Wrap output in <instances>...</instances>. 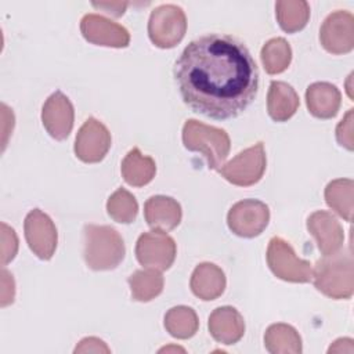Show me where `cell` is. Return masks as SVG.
Here are the masks:
<instances>
[{
    "instance_id": "cell-1",
    "label": "cell",
    "mask_w": 354,
    "mask_h": 354,
    "mask_svg": "<svg viewBox=\"0 0 354 354\" xmlns=\"http://www.w3.org/2000/svg\"><path fill=\"white\" fill-rule=\"evenodd\" d=\"M173 75L183 101L216 120L241 115L259 90V68L250 51L224 33H206L189 41L176 59Z\"/></svg>"
},
{
    "instance_id": "cell-2",
    "label": "cell",
    "mask_w": 354,
    "mask_h": 354,
    "mask_svg": "<svg viewBox=\"0 0 354 354\" xmlns=\"http://www.w3.org/2000/svg\"><path fill=\"white\" fill-rule=\"evenodd\" d=\"M126 248L120 234L111 225L86 224L83 228V257L88 268H116L124 259Z\"/></svg>"
},
{
    "instance_id": "cell-3",
    "label": "cell",
    "mask_w": 354,
    "mask_h": 354,
    "mask_svg": "<svg viewBox=\"0 0 354 354\" xmlns=\"http://www.w3.org/2000/svg\"><path fill=\"white\" fill-rule=\"evenodd\" d=\"M314 286L330 299H350L354 293L351 249L319 259L313 270Z\"/></svg>"
},
{
    "instance_id": "cell-4",
    "label": "cell",
    "mask_w": 354,
    "mask_h": 354,
    "mask_svg": "<svg viewBox=\"0 0 354 354\" xmlns=\"http://www.w3.org/2000/svg\"><path fill=\"white\" fill-rule=\"evenodd\" d=\"M183 144L188 151L202 153L209 169H220L230 152V137L225 130L188 119L183 127Z\"/></svg>"
},
{
    "instance_id": "cell-5",
    "label": "cell",
    "mask_w": 354,
    "mask_h": 354,
    "mask_svg": "<svg viewBox=\"0 0 354 354\" xmlns=\"http://www.w3.org/2000/svg\"><path fill=\"white\" fill-rule=\"evenodd\" d=\"M266 257L270 270L279 279L306 283L313 278L310 261L299 259L289 242L279 236L270 239Z\"/></svg>"
},
{
    "instance_id": "cell-6",
    "label": "cell",
    "mask_w": 354,
    "mask_h": 354,
    "mask_svg": "<svg viewBox=\"0 0 354 354\" xmlns=\"http://www.w3.org/2000/svg\"><path fill=\"white\" fill-rule=\"evenodd\" d=\"M187 30V18L181 7L162 4L152 10L148 21L151 41L160 48H171L178 44Z\"/></svg>"
},
{
    "instance_id": "cell-7",
    "label": "cell",
    "mask_w": 354,
    "mask_h": 354,
    "mask_svg": "<svg viewBox=\"0 0 354 354\" xmlns=\"http://www.w3.org/2000/svg\"><path fill=\"white\" fill-rule=\"evenodd\" d=\"M266 166L264 144L260 141L239 152L234 159L223 165L218 171L228 183L238 187H249L260 181L266 171Z\"/></svg>"
},
{
    "instance_id": "cell-8",
    "label": "cell",
    "mask_w": 354,
    "mask_h": 354,
    "mask_svg": "<svg viewBox=\"0 0 354 354\" xmlns=\"http://www.w3.org/2000/svg\"><path fill=\"white\" fill-rule=\"evenodd\" d=\"M177 248L174 239L165 231L152 230L140 235L136 243V257L147 268L165 271L176 259Z\"/></svg>"
},
{
    "instance_id": "cell-9",
    "label": "cell",
    "mask_w": 354,
    "mask_h": 354,
    "mask_svg": "<svg viewBox=\"0 0 354 354\" xmlns=\"http://www.w3.org/2000/svg\"><path fill=\"white\" fill-rule=\"evenodd\" d=\"M270 221L268 206L259 199H243L232 205L227 214L228 228L238 236L254 238Z\"/></svg>"
},
{
    "instance_id": "cell-10",
    "label": "cell",
    "mask_w": 354,
    "mask_h": 354,
    "mask_svg": "<svg viewBox=\"0 0 354 354\" xmlns=\"http://www.w3.org/2000/svg\"><path fill=\"white\" fill-rule=\"evenodd\" d=\"M319 41L330 54H346L354 47V17L346 10L329 14L321 25Z\"/></svg>"
},
{
    "instance_id": "cell-11",
    "label": "cell",
    "mask_w": 354,
    "mask_h": 354,
    "mask_svg": "<svg viewBox=\"0 0 354 354\" xmlns=\"http://www.w3.org/2000/svg\"><path fill=\"white\" fill-rule=\"evenodd\" d=\"M25 239L30 250L41 260H50L57 248V228L40 209L30 210L24 221Z\"/></svg>"
},
{
    "instance_id": "cell-12",
    "label": "cell",
    "mask_w": 354,
    "mask_h": 354,
    "mask_svg": "<svg viewBox=\"0 0 354 354\" xmlns=\"http://www.w3.org/2000/svg\"><path fill=\"white\" fill-rule=\"evenodd\" d=\"M112 144L111 133L95 118H88L79 129L75 140V153L84 163L101 162Z\"/></svg>"
},
{
    "instance_id": "cell-13",
    "label": "cell",
    "mask_w": 354,
    "mask_h": 354,
    "mask_svg": "<svg viewBox=\"0 0 354 354\" xmlns=\"http://www.w3.org/2000/svg\"><path fill=\"white\" fill-rule=\"evenodd\" d=\"M80 32L87 41L98 46L120 48L130 43V35L124 26L98 14H86L80 21Z\"/></svg>"
},
{
    "instance_id": "cell-14",
    "label": "cell",
    "mask_w": 354,
    "mask_h": 354,
    "mask_svg": "<svg viewBox=\"0 0 354 354\" xmlns=\"http://www.w3.org/2000/svg\"><path fill=\"white\" fill-rule=\"evenodd\" d=\"M73 105L62 91L57 90L46 100L41 109V122L53 138L65 140L73 127Z\"/></svg>"
},
{
    "instance_id": "cell-15",
    "label": "cell",
    "mask_w": 354,
    "mask_h": 354,
    "mask_svg": "<svg viewBox=\"0 0 354 354\" xmlns=\"http://www.w3.org/2000/svg\"><path fill=\"white\" fill-rule=\"evenodd\" d=\"M307 228L315 238L322 256H329L340 250L344 241L343 227L337 218L326 212L317 210L307 218Z\"/></svg>"
},
{
    "instance_id": "cell-16",
    "label": "cell",
    "mask_w": 354,
    "mask_h": 354,
    "mask_svg": "<svg viewBox=\"0 0 354 354\" xmlns=\"http://www.w3.org/2000/svg\"><path fill=\"white\" fill-rule=\"evenodd\" d=\"M209 332L213 339L221 344H234L245 333V321L241 313L231 307L223 306L209 317Z\"/></svg>"
},
{
    "instance_id": "cell-17",
    "label": "cell",
    "mask_w": 354,
    "mask_h": 354,
    "mask_svg": "<svg viewBox=\"0 0 354 354\" xmlns=\"http://www.w3.org/2000/svg\"><path fill=\"white\" fill-rule=\"evenodd\" d=\"M144 216L147 224L152 230L167 232L180 224L183 212L176 199L165 195H155L147 199L144 205Z\"/></svg>"
},
{
    "instance_id": "cell-18",
    "label": "cell",
    "mask_w": 354,
    "mask_h": 354,
    "mask_svg": "<svg viewBox=\"0 0 354 354\" xmlns=\"http://www.w3.org/2000/svg\"><path fill=\"white\" fill-rule=\"evenodd\" d=\"M306 104L313 116L318 119H330L340 108L342 94L332 83L317 82L307 87Z\"/></svg>"
},
{
    "instance_id": "cell-19",
    "label": "cell",
    "mask_w": 354,
    "mask_h": 354,
    "mask_svg": "<svg viewBox=\"0 0 354 354\" xmlns=\"http://www.w3.org/2000/svg\"><path fill=\"white\" fill-rule=\"evenodd\" d=\"M189 286L196 297L205 301L214 300L221 296L225 289V275L218 266L201 263L191 275Z\"/></svg>"
},
{
    "instance_id": "cell-20",
    "label": "cell",
    "mask_w": 354,
    "mask_h": 354,
    "mask_svg": "<svg viewBox=\"0 0 354 354\" xmlns=\"http://www.w3.org/2000/svg\"><path fill=\"white\" fill-rule=\"evenodd\" d=\"M299 105V95L290 84L279 80H272L270 83L267 94V111L272 120L286 122L296 113Z\"/></svg>"
},
{
    "instance_id": "cell-21",
    "label": "cell",
    "mask_w": 354,
    "mask_h": 354,
    "mask_svg": "<svg viewBox=\"0 0 354 354\" xmlns=\"http://www.w3.org/2000/svg\"><path fill=\"white\" fill-rule=\"evenodd\" d=\"M120 171L129 185L144 187L155 177L156 165L151 156H145L138 148H133L122 160Z\"/></svg>"
},
{
    "instance_id": "cell-22",
    "label": "cell",
    "mask_w": 354,
    "mask_h": 354,
    "mask_svg": "<svg viewBox=\"0 0 354 354\" xmlns=\"http://www.w3.org/2000/svg\"><path fill=\"white\" fill-rule=\"evenodd\" d=\"M264 346L272 354L301 353V339L297 330L286 324H272L264 335Z\"/></svg>"
},
{
    "instance_id": "cell-23",
    "label": "cell",
    "mask_w": 354,
    "mask_h": 354,
    "mask_svg": "<svg viewBox=\"0 0 354 354\" xmlns=\"http://www.w3.org/2000/svg\"><path fill=\"white\" fill-rule=\"evenodd\" d=\"M278 24L286 33L303 29L310 18V6L303 0H279L275 3Z\"/></svg>"
},
{
    "instance_id": "cell-24",
    "label": "cell",
    "mask_w": 354,
    "mask_h": 354,
    "mask_svg": "<svg viewBox=\"0 0 354 354\" xmlns=\"http://www.w3.org/2000/svg\"><path fill=\"white\" fill-rule=\"evenodd\" d=\"M353 195L354 183L350 178H337L330 181L325 188V201L346 221L353 218Z\"/></svg>"
},
{
    "instance_id": "cell-25",
    "label": "cell",
    "mask_w": 354,
    "mask_h": 354,
    "mask_svg": "<svg viewBox=\"0 0 354 354\" xmlns=\"http://www.w3.org/2000/svg\"><path fill=\"white\" fill-rule=\"evenodd\" d=\"M131 297L137 301H149L163 290V275L156 268L137 270L129 277Z\"/></svg>"
},
{
    "instance_id": "cell-26",
    "label": "cell",
    "mask_w": 354,
    "mask_h": 354,
    "mask_svg": "<svg viewBox=\"0 0 354 354\" xmlns=\"http://www.w3.org/2000/svg\"><path fill=\"white\" fill-rule=\"evenodd\" d=\"M165 328L173 337L189 339L199 328L198 315L191 307H173L165 315Z\"/></svg>"
},
{
    "instance_id": "cell-27",
    "label": "cell",
    "mask_w": 354,
    "mask_h": 354,
    "mask_svg": "<svg viewBox=\"0 0 354 354\" xmlns=\"http://www.w3.org/2000/svg\"><path fill=\"white\" fill-rule=\"evenodd\" d=\"M260 57L267 73L277 75L289 66L292 48L283 37H274L263 46Z\"/></svg>"
},
{
    "instance_id": "cell-28",
    "label": "cell",
    "mask_w": 354,
    "mask_h": 354,
    "mask_svg": "<svg viewBox=\"0 0 354 354\" xmlns=\"http://www.w3.org/2000/svg\"><path fill=\"white\" fill-rule=\"evenodd\" d=\"M106 210L111 218L116 223L130 224L136 220L138 213V203L136 198L124 188H118L106 202Z\"/></svg>"
},
{
    "instance_id": "cell-29",
    "label": "cell",
    "mask_w": 354,
    "mask_h": 354,
    "mask_svg": "<svg viewBox=\"0 0 354 354\" xmlns=\"http://www.w3.org/2000/svg\"><path fill=\"white\" fill-rule=\"evenodd\" d=\"M1 263L3 266H6L10 260L15 257L18 249V238L15 235V231L4 223L1 224Z\"/></svg>"
},
{
    "instance_id": "cell-30",
    "label": "cell",
    "mask_w": 354,
    "mask_h": 354,
    "mask_svg": "<svg viewBox=\"0 0 354 354\" xmlns=\"http://www.w3.org/2000/svg\"><path fill=\"white\" fill-rule=\"evenodd\" d=\"M353 109H348L342 122L336 127V140L337 142L348 151L354 148V137H353Z\"/></svg>"
},
{
    "instance_id": "cell-31",
    "label": "cell",
    "mask_w": 354,
    "mask_h": 354,
    "mask_svg": "<svg viewBox=\"0 0 354 354\" xmlns=\"http://www.w3.org/2000/svg\"><path fill=\"white\" fill-rule=\"evenodd\" d=\"M109 347L98 337H84L79 342L75 353H109Z\"/></svg>"
},
{
    "instance_id": "cell-32",
    "label": "cell",
    "mask_w": 354,
    "mask_h": 354,
    "mask_svg": "<svg viewBox=\"0 0 354 354\" xmlns=\"http://www.w3.org/2000/svg\"><path fill=\"white\" fill-rule=\"evenodd\" d=\"M14 295H15V285H14L12 275L3 268L1 270V299H0L1 306L4 307L12 303Z\"/></svg>"
},
{
    "instance_id": "cell-33",
    "label": "cell",
    "mask_w": 354,
    "mask_h": 354,
    "mask_svg": "<svg viewBox=\"0 0 354 354\" xmlns=\"http://www.w3.org/2000/svg\"><path fill=\"white\" fill-rule=\"evenodd\" d=\"M91 6L94 8H98V10H104V12L106 14H111L113 17H120L124 14V10L127 7V3H109V1H105V3H91Z\"/></svg>"
},
{
    "instance_id": "cell-34",
    "label": "cell",
    "mask_w": 354,
    "mask_h": 354,
    "mask_svg": "<svg viewBox=\"0 0 354 354\" xmlns=\"http://www.w3.org/2000/svg\"><path fill=\"white\" fill-rule=\"evenodd\" d=\"M344 344H342V339H337L328 350V353H342V351H346V353H353L354 351V346H353V339H348V337H344Z\"/></svg>"
},
{
    "instance_id": "cell-35",
    "label": "cell",
    "mask_w": 354,
    "mask_h": 354,
    "mask_svg": "<svg viewBox=\"0 0 354 354\" xmlns=\"http://www.w3.org/2000/svg\"><path fill=\"white\" fill-rule=\"evenodd\" d=\"M169 350H177V351H184V348H180V347H165V348H160L159 351H169Z\"/></svg>"
}]
</instances>
